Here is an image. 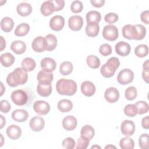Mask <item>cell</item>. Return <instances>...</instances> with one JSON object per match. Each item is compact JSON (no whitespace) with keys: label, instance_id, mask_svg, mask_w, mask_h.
Here are the masks:
<instances>
[{"label":"cell","instance_id":"obj_25","mask_svg":"<svg viewBox=\"0 0 149 149\" xmlns=\"http://www.w3.org/2000/svg\"><path fill=\"white\" fill-rule=\"evenodd\" d=\"M100 31V26L98 23L93 22L88 23L86 27V33L87 36L94 37L98 34Z\"/></svg>","mask_w":149,"mask_h":149},{"label":"cell","instance_id":"obj_14","mask_svg":"<svg viewBox=\"0 0 149 149\" xmlns=\"http://www.w3.org/2000/svg\"><path fill=\"white\" fill-rule=\"evenodd\" d=\"M120 131L125 136L133 135L135 131V125L134 122L130 120L123 121L120 125Z\"/></svg>","mask_w":149,"mask_h":149},{"label":"cell","instance_id":"obj_29","mask_svg":"<svg viewBox=\"0 0 149 149\" xmlns=\"http://www.w3.org/2000/svg\"><path fill=\"white\" fill-rule=\"evenodd\" d=\"M15 58L14 56L9 52L2 54L1 55L0 61L1 65L6 68L10 66L15 62Z\"/></svg>","mask_w":149,"mask_h":149},{"label":"cell","instance_id":"obj_35","mask_svg":"<svg viewBox=\"0 0 149 149\" xmlns=\"http://www.w3.org/2000/svg\"><path fill=\"white\" fill-rule=\"evenodd\" d=\"M81 136L88 138L90 140H91L95 134V130L93 127L89 125H86L82 127L80 130Z\"/></svg>","mask_w":149,"mask_h":149},{"label":"cell","instance_id":"obj_20","mask_svg":"<svg viewBox=\"0 0 149 149\" xmlns=\"http://www.w3.org/2000/svg\"><path fill=\"white\" fill-rule=\"evenodd\" d=\"M12 118L16 122H23L29 118V113L25 109H18L13 111L11 114Z\"/></svg>","mask_w":149,"mask_h":149},{"label":"cell","instance_id":"obj_16","mask_svg":"<svg viewBox=\"0 0 149 149\" xmlns=\"http://www.w3.org/2000/svg\"><path fill=\"white\" fill-rule=\"evenodd\" d=\"M115 48L116 53L122 56H127L131 51L130 45L123 41L118 42L115 45Z\"/></svg>","mask_w":149,"mask_h":149},{"label":"cell","instance_id":"obj_40","mask_svg":"<svg viewBox=\"0 0 149 149\" xmlns=\"http://www.w3.org/2000/svg\"><path fill=\"white\" fill-rule=\"evenodd\" d=\"M137 108V113L142 115L147 113L149 109L148 104L144 101H139L134 104Z\"/></svg>","mask_w":149,"mask_h":149},{"label":"cell","instance_id":"obj_32","mask_svg":"<svg viewBox=\"0 0 149 149\" xmlns=\"http://www.w3.org/2000/svg\"><path fill=\"white\" fill-rule=\"evenodd\" d=\"M73 69V66L71 62H63L59 66V72L63 76H67L70 74Z\"/></svg>","mask_w":149,"mask_h":149},{"label":"cell","instance_id":"obj_50","mask_svg":"<svg viewBox=\"0 0 149 149\" xmlns=\"http://www.w3.org/2000/svg\"><path fill=\"white\" fill-rule=\"evenodd\" d=\"M54 6L55 11L61 10L65 6V1L63 0H52Z\"/></svg>","mask_w":149,"mask_h":149},{"label":"cell","instance_id":"obj_37","mask_svg":"<svg viewBox=\"0 0 149 149\" xmlns=\"http://www.w3.org/2000/svg\"><path fill=\"white\" fill-rule=\"evenodd\" d=\"M135 55L139 58L146 57L148 54V48L146 44L138 45L134 49Z\"/></svg>","mask_w":149,"mask_h":149},{"label":"cell","instance_id":"obj_59","mask_svg":"<svg viewBox=\"0 0 149 149\" xmlns=\"http://www.w3.org/2000/svg\"><path fill=\"white\" fill-rule=\"evenodd\" d=\"M116 148V147L115 146H112V145H111V144H109V145H108V146H105V149H107V148Z\"/></svg>","mask_w":149,"mask_h":149},{"label":"cell","instance_id":"obj_4","mask_svg":"<svg viewBox=\"0 0 149 149\" xmlns=\"http://www.w3.org/2000/svg\"><path fill=\"white\" fill-rule=\"evenodd\" d=\"M12 102L16 105L22 106L25 105L28 100V95L24 90L19 89L13 91L10 95Z\"/></svg>","mask_w":149,"mask_h":149},{"label":"cell","instance_id":"obj_47","mask_svg":"<svg viewBox=\"0 0 149 149\" xmlns=\"http://www.w3.org/2000/svg\"><path fill=\"white\" fill-rule=\"evenodd\" d=\"M132 25L131 24H126L123 27L122 29V36L124 38L128 40H133L132 36Z\"/></svg>","mask_w":149,"mask_h":149},{"label":"cell","instance_id":"obj_26","mask_svg":"<svg viewBox=\"0 0 149 149\" xmlns=\"http://www.w3.org/2000/svg\"><path fill=\"white\" fill-rule=\"evenodd\" d=\"M37 79L38 82L51 83L54 79V75L51 71L41 70L38 73Z\"/></svg>","mask_w":149,"mask_h":149},{"label":"cell","instance_id":"obj_48","mask_svg":"<svg viewBox=\"0 0 149 149\" xmlns=\"http://www.w3.org/2000/svg\"><path fill=\"white\" fill-rule=\"evenodd\" d=\"M118 15L113 12L108 13L106 14L104 17V20L105 22L109 24H112L116 22L118 20Z\"/></svg>","mask_w":149,"mask_h":149},{"label":"cell","instance_id":"obj_30","mask_svg":"<svg viewBox=\"0 0 149 149\" xmlns=\"http://www.w3.org/2000/svg\"><path fill=\"white\" fill-rule=\"evenodd\" d=\"M45 37L47 44V51H51L55 49L57 46V38L52 34H47Z\"/></svg>","mask_w":149,"mask_h":149},{"label":"cell","instance_id":"obj_58","mask_svg":"<svg viewBox=\"0 0 149 149\" xmlns=\"http://www.w3.org/2000/svg\"><path fill=\"white\" fill-rule=\"evenodd\" d=\"M1 95L2 96V95H3V91L5 90V87H3V83H2V82L1 83Z\"/></svg>","mask_w":149,"mask_h":149},{"label":"cell","instance_id":"obj_8","mask_svg":"<svg viewBox=\"0 0 149 149\" xmlns=\"http://www.w3.org/2000/svg\"><path fill=\"white\" fill-rule=\"evenodd\" d=\"M146 34V29L143 25L141 24L132 25V36L133 39L136 40H143L145 37Z\"/></svg>","mask_w":149,"mask_h":149},{"label":"cell","instance_id":"obj_6","mask_svg":"<svg viewBox=\"0 0 149 149\" xmlns=\"http://www.w3.org/2000/svg\"><path fill=\"white\" fill-rule=\"evenodd\" d=\"M118 29L112 24H108L105 26L102 31V37L108 41H113L118 37Z\"/></svg>","mask_w":149,"mask_h":149},{"label":"cell","instance_id":"obj_1","mask_svg":"<svg viewBox=\"0 0 149 149\" xmlns=\"http://www.w3.org/2000/svg\"><path fill=\"white\" fill-rule=\"evenodd\" d=\"M28 79L27 72L23 68H17L6 77V83L12 87L25 84Z\"/></svg>","mask_w":149,"mask_h":149},{"label":"cell","instance_id":"obj_12","mask_svg":"<svg viewBox=\"0 0 149 149\" xmlns=\"http://www.w3.org/2000/svg\"><path fill=\"white\" fill-rule=\"evenodd\" d=\"M104 98L108 102L115 103L119 100V92L116 88L110 87L105 90Z\"/></svg>","mask_w":149,"mask_h":149},{"label":"cell","instance_id":"obj_56","mask_svg":"<svg viewBox=\"0 0 149 149\" xmlns=\"http://www.w3.org/2000/svg\"><path fill=\"white\" fill-rule=\"evenodd\" d=\"M0 117H1V129H2V127L6 124V119L2 115H0Z\"/></svg>","mask_w":149,"mask_h":149},{"label":"cell","instance_id":"obj_11","mask_svg":"<svg viewBox=\"0 0 149 149\" xmlns=\"http://www.w3.org/2000/svg\"><path fill=\"white\" fill-rule=\"evenodd\" d=\"M65 25V19L61 15H55L49 20V27L54 31L61 30Z\"/></svg>","mask_w":149,"mask_h":149},{"label":"cell","instance_id":"obj_55","mask_svg":"<svg viewBox=\"0 0 149 149\" xmlns=\"http://www.w3.org/2000/svg\"><path fill=\"white\" fill-rule=\"evenodd\" d=\"M6 47V41L2 36H1V51H2Z\"/></svg>","mask_w":149,"mask_h":149},{"label":"cell","instance_id":"obj_54","mask_svg":"<svg viewBox=\"0 0 149 149\" xmlns=\"http://www.w3.org/2000/svg\"><path fill=\"white\" fill-rule=\"evenodd\" d=\"M142 77L147 83H148L149 69H143L142 72Z\"/></svg>","mask_w":149,"mask_h":149},{"label":"cell","instance_id":"obj_7","mask_svg":"<svg viewBox=\"0 0 149 149\" xmlns=\"http://www.w3.org/2000/svg\"><path fill=\"white\" fill-rule=\"evenodd\" d=\"M34 111L40 115H45L49 113L50 111L49 104L44 101H36L33 104Z\"/></svg>","mask_w":149,"mask_h":149},{"label":"cell","instance_id":"obj_60","mask_svg":"<svg viewBox=\"0 0 149 149\" xmlns=\"http://www.w3.org/2000/svg\"><path fill=\"white\" fill-rule=\"evenodd\" d=\"M91 148H101V147L99 146H97V145H94V146H93Z\"/></svg>","mask_w":149,"mask_h":149},{"label":"cell","instance_id":"obj_24","mask_svg":"<svg viewBox=\"0 0 149 149\" xmlns=\"http://www.w3.org/2000/svg\"><path fill=\"white\" fill-rule=\"evenodd\" d=\"M10 49L15 54L20 55L26 51V45L23 41L16 40L12 42L10 45Z\"/></svg>","mask_w":149,"mask_h":149},{"label":"cell","instance_id":"obj_3","mask_svg":"<svg viewBox=\"0 0 149 149\" xmlns=\"http://www.w3.org/2000/svg\"><path fill=\"white\" fill-rule=\"evenodd\" d=\"M120 65V61L116 57H111L109 58L107 62L102 65L100 69L101 74L106 78L112 77L116 69Z\"/></svg>","mask_w":149,"mask_h":149},{"label":"cell","instance_id":"obj_31","mask_svg":"<svg viewBox=\"0 0 149 149\" xmlns=\"http://www.w3.org/2000/svg\"><path fill=\"white\" fill-rule=\"evenodd\" d=\"M30 29V26L27 23H20L16 27L15 30V34L17 37L24 36L28 34Z\"/></svg>","mask_w":149,"mask_h":149},{"label":"cell","instance_id":"obj_43","mask_svg":"<svg viewBox=\"0 0 149 149\" xmlns=\"http://www.w3.org/2000/svg\"><path fill=\"white\" fill-rule=\"evenodd\" d=\"M90 143V140L83 136H81L77 140V146L76 148L77 149H86L87 148Z\"/></svg>","mask_w":149,"mask_h":149},{"label":"cell","instance_id":"obj_33","mask_svg":"<svg viewBox=\"0 0 149 149\" xmlns=\"http://www.w3.org/2000/svg\"><path fill=\"white\" fill-rule=\"evenodd\" d=\"M86 21L87 23L96 22L99 23L101 21V15L100 12L97 10H91L86 14Z\"/></svg>","mask_w":149,"mask_h":149},{"label":"cell","instance_id":"obj_38","mask_svg":"<svg viewBox=\"0 0 149 149\" xmlns=\"http://www.w3.org/2000/svg\"><path fill=\"white\" fill-rule=\"evenodd\" d=\"M86 62L88 66L93 69H97L101 64L100 59L97 56L93 55H90L87 56Z\"/></svg>","mask_w":149,"mask_h":149},{"label":"cell","instance_id":"obj_5","mask_svg":"<svg viewBox=\"0 0 149 149\" xmlns=\"http://www.w3.org/2000/svg\"><path fill=\"white\" fill-rule=\"evenodd\" d=\"M134 79V73L129 69H123L121 70L117 76L118 82L122 85H126L131 82Z\"/></svg>","mask_w":149,"mask_h":149},{"label":"cell","instance_id":"obj_36","mask_svg":"<svg viewBox=\"0 0 149 149\" xmlns=\"http://www.w3.org/2000/svg\"><path fill=\"white\" fill-rule=\"evenodd\" d=\"M119 146L122 149H133L134 147V142L132 138L126 136L120 140Z\"/></svg>","mask_w":149,"mask_h":149},{"label":"cell","instance_id":"obj_57","mask_svg":"<svg viewBox=\"0 0 149 149\" xmlns=\"http://www.w3.org/2000/svg\"><path fill=\"white\" fill-rule=\"evenodd\" d=\"M149 63H148V59L146 60L143 65V69H149Z\"/></svg>","mask_w":149,"mask_h":149},{"label":"cell","instance_id":"obj_39","mask_svg":"<svg viewBox=\"0 0 149 149\" xmlns=\"http://www.w3.org/2000/svg\"><path fill=\"white\" fill-rule=\"evenodd\" d=\"M124 113L129 117H134L137 114V108L135 104H127L123 109Z\"/></svg>","mask_w":149,"mask_h":149},{"label":"cell","instance_id":"obj_17","mask_svg":"<svg viewBox=\"0 0 149 149\" xmlns=\"http://www.w3.org/2000/svg\"><path fill=\"white\" fill-rule=\"evenodd\" d=\"M77 125V119L73 115H68L62 120V126L68 131L74 130Z\"/></svg>","mask_w":149,"mask_h":149},{"label":"cell","instance_id":"obj_13","mask_svg":"<svg viewBox=\"0 0 149 149\" xmlns=\"http://www.w3.org/2000/svg\"><path fill=\"white\" fill-rule=\"evenodd\" d=\"M52 91L51 83L38 82L37 87V93L41 97H47L49 96Z\"/></svg>","mask_w":149,"mask_h":149},{"label":"cell","instance_id":"obj_42","mask_svg":"<svg viewBox=\"0 0 149 149\" xmlns=\"http://www.w3.org/2000/svg\"><path fill=\"white\" fill-rule=\"evenodd\" d=\"M137 95V91L134 86H130L127 87L125 92V98L129 101L134 100Z\"/></svg>","mask_w":149,"mask_h":149},{"label":"cell","instance_id":"obj_51","mask_svg":"<svg viewBox=\"0 0 149 149\" xmlns=\"http://www.w3.org/2000/svg\"><path fill=\"white\" fill-rule=\"evenodd\" d=\"M148 17H149V11L148 10L142 12L140 15L141 20L146 24H148Z\"/></svg>","mask_w":149,"mask_h":149},{"label":"cell","instance_id":"obj_9","mask_svg":"<svg viewBox=\"0 0 149 149\" xmlns=\"http://www.w3.org/2000/svg\"><path fill=\"white\" fill-rule=\"evenodd\" d=\"M83 25V20L79 15H73L68 19V26L70 30L73 31H79L81 30Z\"/></svg>","mask_w":149,"mask_h":149},{"label":"cell","instance_id":"obj_46","mask_svg":"<svg viewBox=\"0 0 149 149\" xmlns=\"http://www.w3.org/2000/svg\"><path fill=\"white\" fill-rule=\"evenodd\" d=\"M62 145L63 148L73 149L76 146V142L73 138L66 137L63 140Z\"/></svg>","mask_w":149,"mask_h":149},{"label":"cell","instance_id":"obj_53","mask_svg":"<svg viewBox=\"0 0 149 149\" xmlns=\"http://www.w3.org/2000/svg\"><path fill=\"white\" fill-rule=\"evenodd\" d=\"M141 125L144 129H148V128H149V117H148V116H146L142 119Z\"/></svg>","mask_w":149,"mask_h":149},{"label":"cell","instance_id":"obj_21","mask_svg":"<svg viewBox=\"0 0 149 149\" xmlns=\"http://www.w3.org/2000/svg\"><path fill=\"white\" fill-rule=\"evenodd\" d=\"M41 68L42 70L53 72L55 70L56 67V61L49 57L43 58L40 62Z\"/></svg>","mask_w":149,"mask_h":149},{"label":"cell","instance_id":"obj_41","mask_svg":"<svg viewBox=\"0 0 149 149\" xmlns=\"http://www.w3.org/2000/svg\"><path fill=\"white\" fill-rule=\"evenodd\" d=\"M139 145L141 149H148L149 147V136L147 133L141 134L139 138Z\"/></svg>","mask_w":149,"mask_h":149},{"label":"cell","instance_id":"obj_22","mask_svg":"<svg viewBox=\"0 0 149 149\" xmlns=\"http://www.w3.org/2000/svg\"><path fill=\"white\" fill-rule=\"evenodd\" d=\"M40 11L44 16H49L55 12V6L52 0L44 1L41 6Z\"/></svg>","mask_w":149,"mask_h":149},{"label":"cell","instance_id":"obj_2","mask_svg":"<svg viewBox=\"0 0 149 149\" xmlns=\"http://www.w3.org/2000/svg\"><path fill=\"white\" fill-rule=\"evenodd\" d=\"M77 86L76 83L71 79H61L56 84L57 92L63 95L71 96L74 95L77 91Z\"/></svg>","mask_w":149,"mask_h":149},{"label":"cell","instance_id":"obj_10","mask_svg":"<svg viewBox=\"0 0 149 149\" xmlns=\"http://www.w3.org/2000/svg\"><path fill=\"white\" fill-rule=\"evenodd\" d=\"M33 49L37 52H42L47 50V44L44 37L38 36L36 37L31 44Z\"/></svg>","mask_w":149,"mask_h":149},{"label":"cell","instance_id":"obj_49","mask_svg":"<svg viewBox=\"0 0 149 149\" xmlns=\"http://www.w3.org/2000/svg\"><path fill=\"white\" fill-rule=\"evenodd\" d=\"M11 109L10 103L6 100H2L0 102V110L2 113H8Z\"/></svg>","mask_w":149,"mask_h":149},{"label":"cell","instance_id":"obj_34","mask_svg":"<svg viewBox=\"0 0 149 149\" xmlns=\"http://www.w3.org/2000/svg\"><path fill=\"white\" fill-rule=\"evenodd\" d=\"M22 68L25 69L27 72H31L33 70L36 66L35 61L31 58H25L22 62Z\"/></svg>","mask_w":149,"mask_h":149},{"label":"cell","instance_id":"obj_28","mask_svg":"<svg viewBox=\"0 0 149 149\" xmlns=\"http://www.w3.org/2000/svg\"><path fill=\"white\" fill-rule=\"evenodd\" d=\"M14 25V21L11 17H5L1 20V28L6 33L10 32L13 29Z\"/></svg>","mask_w":149,"mask_h":149},{"label":"cell","instance_id":"obj_23","mask_svg":"<svg viewBox=\"0 0 149 149\" xmlns=\"http://www.w3.org/2000/svg\"><path fill=\"white\" fill-rule=\"evenodd\" d=\"M17 13L22 16H29L32 12V6L27 2H22L17 5L16 7Z\"/></svg>","mask_w":149,"mask_h":149},{"label":"cell","instance_id":"obj_19","mask_svg":"<svg viewBox=\"0 0 149 149\" xmlns=\"http://www.w3.org/2000/svg\"><path fill=\"white\" fill-rule=\"evenodd\" d=\"M95 85L90 81H84L81 84V91L86 97H91L95 93Z\"/></svg>","mask_w":149,"mask_h":149},{"label":"cell","instance_id":"obj_15","mask_svg":"<svg viewBox=\"0 0 149 149\" xmlns=\"http://www.w3.org/2000/svg\"><path fill=\"white\" fill-rule=\"evenodd\" d=\"M29 125L33 131L40 132L44 129L45 126V121L42 117L37 116H34L30 119Z\"/></svg>","mask_w":149,"mask_h":149},{"label":"cell","instance_id":"obj_18","mask_svg":"<svg viewBox=\"0 0 149 149\" xmlns=\"http://www.w3.org/2000/svg\"><path fill=\"white\" fill-rule=\"evenodd\" d=\"M6 133L9 139L12 140H16L21 137L22 129L17 125H11L7 127Z\"/></svg>","mask_w":149,"mask_h":149},{"label":"cell","instance_id":"obj_45","mask_svg":"<svg viewBox=\"0 0 149 149\" xmlns=\"http://www.w3.org/2000/svg\"><path fill=\"white\" fill-rule=\"evenodd\" d=\"M112 51L111 46L108 44H102L99 48L100 53L104 56H107L109 55Z\"/></svg>","mask_w":149,"mask_h":149},{"label":"cell","instance_id":"obj_52","mask_svg":"<svg viewBox=\"0 0 149 149\" xmlns=\"http://www.w3.org/2000/svg\"><path fill=\"white\" fill-rule=\"evenodd\" d=\"M90 2L93 6L96 8H100L104 5L105 1L104 0H91Z\"/></svg>","mask_w":149,"mask_h":149},{"label":"cell","instance_id":"obj_44","mask_svg":"<svg viewBox=\"0 0 149 149\" xmlns=\"http://www.w3.org/2000/svg\"><path fill=\"white\" fill-rule=\"evenodd\" d=\"M83 8V3L80 1H74L70 5L71 11L74 13H78L82 11Z\"/></svg>","mask_w":149,"mask_h":149},{"label":"cell","instance_id":"obj_27","mask_svg":"<svg viewBox=\"0 0 149 149\" xmlns=\"http://www.w3.org/2000/svg\"><path fill=\"white\" fill-rule=\"evenodd\" d=\"M58 109L63 113L68 112L72 110L73 108L72 102L68 99H62L59 101L57 104Z\"/></svg>","mask_w":149,"mask_h":149}]
</instances>
